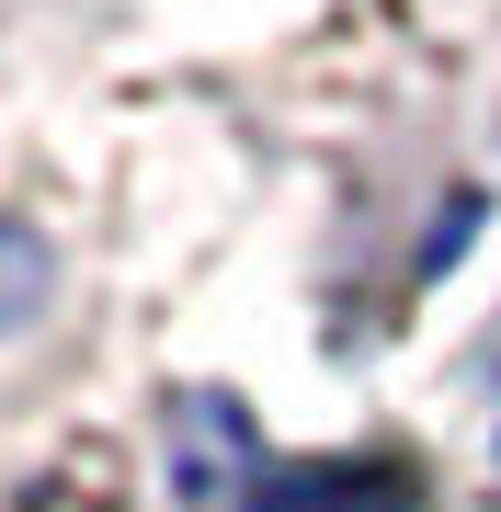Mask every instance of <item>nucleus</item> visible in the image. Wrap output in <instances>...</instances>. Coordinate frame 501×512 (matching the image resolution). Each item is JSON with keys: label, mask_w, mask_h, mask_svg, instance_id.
<instances>
[{"label": "nucleus", "mask_w": 501, "mask_h": 512, "mask_svg": "<svg viewBox=\"0 0 501 512\" xmlns=\"http://www.w3.org/2000/svg\"><path fill=\"white\" fill-rule=\"evenodd\" d=\"M46 285H57V262H46V239L23 228V217H0V330H23L46 308Z\"/></svg>", "instance_id": "3"}, {"label": "nucleus", "mask_w": 501, "mask_h": 512, "mask_svg": "<svg viewBox=\"0 0 501 512\" xmlns=\"http://www.w3.org/2000/svg\"><path fill=\"white\" fill-rule=\"evenodd\" d=\"M251 512H422V478L410 467H388V456H308V467H262L251 490H240Z\"/></svg>", "instance_id": "1"}, {"label": "nucleus", "mask_w": 501, "mask_h": 512, "mask_svg": "<svg viewBox=\"0 0 501 512\" xmlns=\"http://www.w3.org/2000/svg\"><path fill=\"white\" fill-rule=\"evenodd\" d=\"M251 467V433L228 399H183V501H228V478Z\"/></svg>", "instance_id": "2"}]
</instances>
